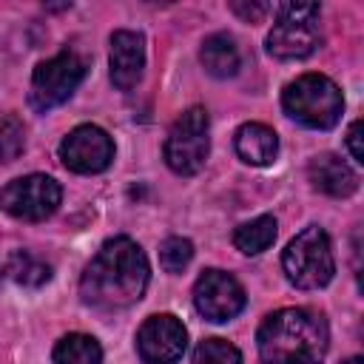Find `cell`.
<instances>
[{"mask_svg":"<svg viewBox=\"0 0 364 364\" xmlns=\"http://www.w3.org/2000/svg\"><path fill=\"white\" fill-rule=\"evenodd\" d=\"M60 199H63L60 185L46 173H28V176L11 179L0 191V208L9 216L26 219V222H40V219L51 216L57 210Z\"/></svg>","mask_w":364,"mask_h":364,"instance_id":"obj_8","label":"cell"},{"mask_svg":"<svg viewBox=\"0 0 364 364\" xmlns=\"http://www.w3.org/2000/svg\"><path fill=\"white\" fill-rule=\"evenodd\" d=\"M145 68V40L136 31L111 34V82L119 91H131L142 80Z\"/></svg>","mask_w":364,"mask_h":364,"instance_id":"obj_12","label":"cell"},{"mask_svg":"<svg viewBox=\"0 0 364 364\" xmlns=\"http://www.w3.org/2000/svg\"><path fill=\"white\" fill-rule=\"evenodd\" d=\"M60 159L74 173H100L114 159V142L100 125H77L60 142Z\"/></svg>","mask_w":364,"mask_h":364,"instance_id":"obj_9","label":"cell"},{"mask_svg":"<svg viewBox=\"0 0 364 364\" xmlns=\"http://www.w3.org/2000/svg\"><path fill=\"white\" fill-rule=\"evenodd\" d=\"M193 304L208 321H228L242 313L245 290L225 270H205L193 284Z\"/></svg>","mask_w":364,"mask_h":364,"instance_id":"obj_11","label":"cell"},{"mask_svg":"<svg viewBox=\"0 0 364 364\" xmlns=\"http://www.w3.org/2000/svg\"><path fill=\"white\" fill-rule=\"evenodd\" d=\"M347 148H350V156L355 165H364V151H361V119H355L350 128H347Z\"/></svg>","mask_w":364,"mask_h":364,"instance_id":"obj_22","label":"cell"},{"mask_svg":"<svg viewBox=\"0 0 364 364\" xmlns=\"http://www.w3.org/2000/svg\"><path fill=\"white\" fill-rule=\"evenodd\" d=\"M273 239H276V219L267 216V213L256 216V219H250V222H245L233 230V245L247 256H256V253L267 250L273 245Z\"/></svg>","mask_w":364,"mask_h":364,"instance_id":"obj_17","label":"cell"},{"mask_svg":"<svg viewBox=\"0 0 364 364\" xmlns=\"http://www.w3.org/2000/svg\"><path fill=\"white\" fill-rule=\"evenodd\" d=\"M327 341L330 330L324 316L307 307L276 310L256 333L262 364H321Z\"/></svg>","mask_w":364,"mask_h":364,"instance_id":"obj_2","label":"cell"},{"mask_svg":"<svg viewBox=\"0 0 364 364\" xmlns=\"http://www.w3.org/2000/svg\"><path fill=\"white\" fill-rule=\"evenodd\" d=\"M233 145H236V154L247 165H270L276 159V151H279L276 131L262 125V122H245L236 131Z\"/></svg>","mask_w":364,"mask_h":364,"instance_id":"obj_14","label":"cell"},{"mask_svg":"<svg viewBox=\"0 0 364 364\" xmlns=\"http://www.w3.org/2000/svg\"><path fill=\"white\" fill-rule=\"evenodd\" d=\"M230 9L239 14V17H245V20H259L262 14H267L270 11V6H262V3H230Z\"/></svg>","mask_w":364,"mask_h":364,"instance_id":"obj_23","label":"cell"},{"mask_svg":"<svg viewBox=\"0 0 364 364\" xmlns=\"http://www.w3.org/2000/svg\"><path fill=\"white\" fill-rule=\"evenodd\" d=\"M148 279L151 267L142 247L128 236H114L88 262L80 279V296L85 304L119 310L142 299Z\"/></svg>","mask_w":364,"mask_h":364,"instance_id":"obj_1","label":"cell"},{"mask_svg":"<svg viewBox=\"0 0 364 364\" xmlns=\"http://www.w3.org/2000/svg\"><path fill=\"white\" fill-rule=\"evenodd\" d=\"M344 364H361V358H358V355H353V358H347Z\"/></svg>","mask_w":364,"mask_h":364,"instance_id":"obj_24","label":"cell"},{"mask_svg":"<svg viewBox=\"0 0 364 364\" xmlns=\"http://www.w3.org/2000/svg\"><path fill=\"white\" fill-rule=\"evenodd\" d=\"M185 344H188V330L171 313L145 318V324L136 333V350L145 364H176L185 353Z\"/></svg>","mask_w":364,"mask_h":364,"instance_id":"obj_10","label":"cell"},{"mask_svg":"<svg viewBox=\"0 0 364 364\" xmlns=\"http://www.w3.org/2000/svg\"><path fill=\"white\" fill-rule=\"evenodd\" d=\"M191 256H193V245L188 239H182V236H168L159 245V262H162V267L168 273H182L188 267Z\"/></svg>","mask_w":364,"mask_h":364,"instance_id":"obj_21","label":"cell"},{"mask_svg":"<svg viewBox=\"0 0 364 364\" xmlns=\"http://www.w3.org/2000/svg\"><path fill=\"white\" fill-rule=\"evenodd\" d=\"M6 276L23 287H40L51 279V267L46 262H40L37 256L26 253V250H17L9 256L6 262Z\"/></svg>","mask_w":364,"mask_h":364,"instance_id":"obj_18","label":"cell"},{"mask_svg":"<svg viewBox=\"0 0 364 364\" xmlns=\"http://www.w3.org/2000/svg\"><path fill=\"white\" fill-rule=\"evenodd\" d=\"M282 267H284L287 282L301 287V290L324 287L336 273V259H333V247H330L327 233L316 225L304 228L284 247Z\"/></svg>","mask_w":364,"mask_h":364,"instance_id":"obj_4","label":"cell"},{"mask_svg":"<svg viewBox=\"0 0 364 364\" xmlns=\"http://www.w3.org/2000/svg\"><path fill=\"white\" fill-rule=\"evenodd\" d=\"M307 173H310L313 188L321 191V193H327V196H338L341 199V196H350V193L358 191L355 171L344 159H338L336 154H318L310 162Z\"/></svg>","mask_w":364,"mask_h":364,"instance_id":"obj_13","label":"cell"},{"mask_svg":"<svg viewBox=\"0 0 364 364\" xmlns=\"http://www.w3.org/2000/svg\"><path fill=\"white\" fill-rule=\"evenodd\" d=\"M82 77H85V60L71 48L40 63L31 74V91H28L31 108L34 111H51V108L63 105L77 91Z\"/></svg>","mask_w":364,"mask_h":364,"instance_id":"obj_7","label":"cell"},{"mask_svg":"<svg viewBox=\"0 0 364 364\" xmlns=\"http://www.w3.org/2000/svg\"><path fill=\"white\" fill-rule=\"evenodd\" d=\"M199 60L210 77H233L239 71V48L228 34H210L202 43Z\"/></svg>","mask_w":364,"mask_h":364,"instance_id":"obj_15","label":"cell"},{"mask_svg":"<svg viewBox=\"0 0 364 364\" xmlns=\"http://www.w3.org/2000/svg\"><path fill=\"white\" fill-rule=\"evenodd\" d=\"M282 105H284L287 117H293L296 122L316 128V131H327L338 122L341 108H344V97L330 77L301 74L284 85Z\"/></svg>","mask_w":364,"mask_h":364,"instance_id":"obj_3","label":"cell"},{"mask_svg":"<svg viewBox=\"0 0 364 364\" xmlns=\"http://www.w3.org/2000/svg\"><path fill=\"white\" fill-rule=\"evenodd\" d=\"M26 148V131L17 117L0 114V162H11Z\"/></svg>","mask_w":364,"mask_h":364,"instance_id":"obj_20","label":"cell"},{"mask_svg":"<svg viewBox=\"0 0 364 364\" xmlns=\"http://www.w3.org/2000/svg\"><path fill=\"white\" fill-rule=\"evenodd\" d=\"M193 364H242V353L225 338H205L193 350Z\"/></svg>","mask_w":364,"mask_h":364,"instance_id":"obj_19","label":"cell"},{"mask_svg":"<svg viewBox=\"0 0 364 364\" xmlns=\"http://www.w3.org/2000/svg\"><path fill=\"white\" fill-rule=\"evenodd\" d=\"M318 6L316 3H282L276 6V23L267 34V51L279 60H301L316 51Z\"/></svg>","mask_w":364,"mask_h":364,"instance_id":"obj_5","label":"cell"},{"mask_svg":"<svg viewBox=\"0 0 364 364\" xmlns=\"http://www.w3.org/2000/svg\"><path fill=\"white\" fill-rule=\"evenodd\" d=\"M54 364H102V347L94 336L68 333L54 347Z\"/></svg>","mask_w":364,"mask_h":364,"instance_id":"obj_16","label":"cell"},{"mask_svg":"<svg viewBox=\"0 0 364 364\" xmlns=\"http://www.w3.org/2000/svg\"><path fill=\"white\" fill-rule=\"evenodd\" d=\"M210 119L208 111L193 105L179 114V119L171 125L165 139V162L179 176H193L202 171L210 148Z\"/></svg>","mask_w":364,"mask_h":364,"instance_id":"obj_6","label":"cell"}]
</instances>
